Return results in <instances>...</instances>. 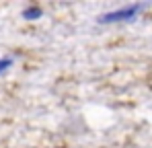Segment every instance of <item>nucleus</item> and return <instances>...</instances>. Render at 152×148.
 Returning a JSON list of instances; mask_svg holds the SVG:
<instances>
[{
	"label": "nucleus",
	"mask_w": 152,
	"mask_h": 148,
	"mask_svg": "<svg viewBox=\"0 0 152 148\" xmlns=\"http://www.w3.org/2000/svg\"><path fill=\"white\" fill-rule=\"evenodd\" d=\"M144 6L142 4H129V6H124L119 10H111V12H105V15H99L97 23L99 25H111V23H124V21H134L138 17V12L142 10Z\"/></svg>",
	"instance_id": "f257e3e1"
},
{
	"label": "nucleus",
	"mask_w": 152,
	"mask_h": 148,
	"mask_svg": "<svg viewBox=\"0 0 152 148\" xmlns=\"http://www.w3.org/2000/svg\"><path fill=\"white\" fill-rule=\"evenodd\" d=\"M43 15V10L39 8V6H27L25 10H23V19L27 21H35V19H39Z\"/></svg>",
	"instance_id": "f03ea898"
},
{
	"label": "nucleus",
	"mask_w": 152,
	"mask_h": 148,
	"mask_svg": "<svg viewBox=\"0 0 152 148\" xmlns=\"http://www.w3.org/2000/svg\"><path fill=\"white\" fill-rule=\"evenodd\" d=\"M10 66H12V58H0V74L6 72Z\"/></svg>",
	"instance_id": "7ed1b4c3"
}]
</instances>
